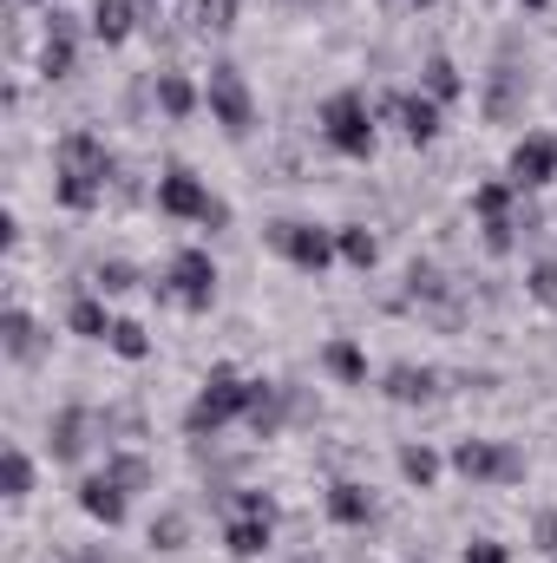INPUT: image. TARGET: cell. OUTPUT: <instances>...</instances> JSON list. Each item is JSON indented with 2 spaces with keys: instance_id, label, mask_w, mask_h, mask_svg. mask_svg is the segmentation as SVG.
Returning <instances> with one entry per match:
<instances>
[{
  "instance_id": "20",
  "label": "cell",
  "mask_w": 557,
  "mask_h": 563,
  "mask_svg": "<svg viewBox=\"0 0 557 563\" xmlns=\"http://www.w3.org/2000/svg\"><path fill=\"white\" fill-rule=\"evenodd\" d=\"M157 106H164L171 119H190V112H197V86H190L184 73H157Z\"/></svg>"
},
{
  "instance_id": "14",
  "label": "cell",
  "mask_w": 557,
  "mask_h": 563,
  "mask_svg": "<svg viewBox=\"0 0 557 563\" xmlns=\"http://www.w3.org/2000/svg\"><path fill=\"white\" fill-rule=\"evenodd\" d=\"M270 525H276V518H263V511H237V518L223 525L230 558H263V551H270Z\"/></svg>"
},
{
  "instance_id": "18",
  "label": "cell",
  "mask_w": 557,
  "mask_h": 563,
  "mask_svg": "<svg viewBox=\"0 0 557 563\" xmlns=\"http://www.w3.org/2000/svg\"><path fill=\"white\" fill-rule=\"evenodd\" d=\"M66 328H73V334H86V341H106V334H112V314H106V301H99V295H79V301L66 308Z\"/></svg>"
},
{
  "instance_id": "34",
  "label": "cell",
  "mask_w": 557,
  "mask_h": 563,
  "mask_svg": "<svg viewBox=\"0 0 557 563\" xmlns=\"http://www.w3.org/2000/svg\"><path fill=\"white\" fill-rule=\"evenodd\" d=\"M466 563H512V558H505V544L479 538V544H466Z\"/></svg>"
},
{
  "instance_id": "9",
  "label": "cell",
  "mask_w": 557,
  "mask_h": 563,
  "mask_svg": "<svg viewBox=\"0 0 557 563\" xmlns=\"http://www.w3.org/2000/svg\"><path fill=\"white\" fill-rule=\"evenodd\" d=\"M551 177H557V139L551 132H525V139L512 144V184L518 190H538Z\"/></svg>"
},
{
  "instance_id": "12",
  "label": "cell",
  "mask_w": 557,
  "mask_h": 563,
  "mask_svg": "<svg viewBox=\"0 0 557 563\" xmlns=\"http://www.w3.org/2000/svg\"><path fill=\"white\" fill-rule=\"evenodd\" d=\"M387 112H401L407 144H433L439 139V106H433L426 92H401V99H387Z\"/></svg>"
},
{
  "instance_id": "25",
  "label": "cell",
  "mask_w": 557,
  "mask_h": 563,
  "mask_svg": "<svg viewBox=\"0 0 557 563\" xmlns=\"http://www.w3.org/2000/svg\"><path fill=\"white\" fill-rule=\"evenodd\" d=\"M459 86H466V79H459V66H452L446 53H439V59H426V99H433V106L459 99Z\"/></svg>"
},
{
  "instance_id": "6",
  "label": "cell",
  "mask_w": 557,
  "mask_h": 563,
  "mask_svg": "<svg viewBox=\"0 0 557 563\" xmlns=\"http://www.w3.org/2000/svg\"><path fill=\"white\" fill-rule=\"evenodd\" d=\"M204 106H210V119H217L230 139H243V132L256 125V99H250V86H243V73H237V66H210Z\"/></svg>"
},
{
  "instance_id": "22",
  "label": "cell",
  "mask_w": 557,
  "mask_h": 563,
  "mask_svg": "<svg viewBox=\"0 0 557 563\" xmlns=\"http://www.w3.org/2000/svg\"><path fill=\"white\" fill-rule=\"evenodd\" d=\"M335 256H341V263H354V269H374V263H381V243H374L368 230H354V223H348V230H335Z\"/></svg>"
},
{
  "instance_id": "28",
  "label": "cell",
  "mask_w": 557,
  "mask_h": 563,
  "mask_svg": "<svg viewBox=\"0 0 557 563\" xmlns=\"http://www.w3.org/2000/svg\"><path fill=\"white\" fill-rule=\"evenodd\" d=\"M106 341H112V354H119V361H144V354H151V334H144L139 321H112V334H106Z\"/></svg>"
},
{
  "instance_id": "16",
  "label": "cell",
  "mask_w": 557,
  "mask_h": 563,
  "mask_svg": "<svg viewBox=\"0 0 557 563\" xmlns=\"http://www.w3.org/2000/svg\"><path fill=\"white\" fill-rule=\"evenodd\" d=\"M387 400H401V407H414V400H433V367H387V387H381Z\"/></svg>"
},
{
  "instance_id": "35",
  "label": "cell",
  "mask_w": 557,
  "mask_h": 563,
  "mask_svg": "<svg viewBox=\"0 0 557 563\" xmlns=\"http://www.w3.org/2000/svg\"><path fill=\"white\" fill-rule=\"evenodd\" d=\"M538 551H551V558H557V511L538 518Z\"/></svg>"
},
{
  "instance_id": "5",
  "label": "cell",
  "mask_w": 557,
  "mask_h": 563,
  "mask_svg": "<svg viewBox=\"0 0 557 563\" xmlns=\"http://www.w3.org/2000/svg\"><path fill=\"white\" fill-rule=\"evenodd\" d=\"M452 472L472 478V485H512V478H525V452L499 445V439H459L452 445Z\"/></svg>"
},
{
  "instance_id": "21",
  "label": "cell",
  "mask_w": 557,
  "mask_h": 563,
  "mask_svg": "<svg viewBox=\"0 0 557 563\" xmlns=\"http://www.w3.org/2000/svg\"><path fill=\"white\" fill-rule=\"evenodd\" d=\"M512 190H518V184H479V190H472V210L485 217V230L512 223Z\"/></svg>"
},
{
  "instance_id": "41",
  "label": "cell",
  "mask_w": 557,
  "mask_h": 563,
  "mask_svg": "<svg viewBox=\"0 0 557 563\" xmlns=\"http://www.w3.org/2000/svg\"><path fill=\"white\" fill-rule=\"evenodd\" d=\"M414 7H426V0H414Z\"/></svg>"
},
{
  "instance_id": "43",
  "label": "cell",
  "mask_w": 557,
  "mask_h": 563,
  "mask_svg": "<svg viewBox=\"0 0 557 563\" xmlns=\"http://www.w3.org/2000/svg\"><path fill=\"white\" fill-rule=\"evenodd\" d=\"M551 563H557V558H551Z\"/></svg>"
},
{
  "instance_id": "17",
  "label": "cell",
  "mask_w": 557,
  "mask_h": 563,
  "mask_svg": "<svg viewBox=\"0 0 557 563\" xmlns=\"http://www.w3.org/2000/svg\"><path fill=\"white\" fill-rule=\"evenodd\" d=\"M0 341H7L13 361H33V354H40V328H33V314H26V308H7V314H0Z\"/></svg>"
},
{
  "instance_id": "1",
  "label": "cell",
  "mask_w": 557,
  "mask_h": 563,
  "mask_svg": "<svg viewBox=\"0 0 557 563\" xmlns=\"http://www.w3.org/2000/svg\"><path fill=\"white\" fill-rule=\"evenodd\" d=\"M106 177H112V151L92 139V132H66L59 139V170H53V197L66 203V210H99V197H106Z\"/></svg>"
},
{
  "instance_id": "33",
  "label": "cell",
  "mask_w": 557,
  "mask_h": 563,
  "mask_svg": "<svg viewBox=\"0 0 557 563\" xmlns=\"http://www.w3.org/2000/svg\"><path fill=\"white\" fill-rule=\"evenodd\" d=\"M532 295H538L545 308H557V263H551V256H545V263L532 269Z\"/></svg>"
},
{
  "instance_id": "19",
  "label": "cell",
  "mask_w": 557,
  "mask_h": 563,
  "mask_svg": "<svg viewBox=\"0 0 557 563\" xmlns=\"http://www.w3.org/2000/svg\"><path fill=\"white\" fill-rule=\"evenodd\" d=\"M321 367H328L335 380H348V387L368 380V354H361L354 341H328V347H321Z\"/></svg>"
},
{
  "instance_id": "36",
  "label": "cell",
  "mask_w": 557,
  "mask_h": 563,
  "mask_svg": "<svg viewBox=\"0 0 557 563\" xmlns=\"http://www.w3.org/2000/svg\"><path fill=\"white\" fill-rule=\"evenodd\" d=\"M59 563H106L99 551H79V558H59Z\"/></svg>"
},
{
  "instance_id": "26",
  "label": "cell",
  "mask_w": 557,
  "mask_h": 563,
  "mask_svg": "<svg viewBox=\"0 0 557 563\" xmlns=\"http://www.w3.org/2000/svg\"><path fill=\"white\" fill-rule=\"evenodd\" d=\"M401 478L426 492V485L439 478V452H433V445H401Z\"/></svg>"
},
{
  "instance_id": "11",
  "label": "cell",
  "mask_w": 557,
  "mask_h": 563,
  "mask_svg": "<svg viewBox=\"0 0 557 563\" xmlns=\"http://www.w3.org/2000/svg\"><path fill=\"white\" fill-rule=\"evenodd\" d=\"M73 59H79V26H73L66 13H53L46 46H40V73H46V79H66V73H73Z\"/></svg>"
},
{
  "instance_id": "29",
  "label": "cell",
  "mask_w": 557,
  "mask_h": 563,
  "mask_svg": "<svg viewBox=\"0 0 557 563\" xmlns=\"http://www.w3.org/2000/svg\"><path fill=\"white\" fill-rule=\"evenodd\" d=\"M276 387H270V380H250V426H256V432H263V439H270V432H276Z\"/></svg>"
},
{
  "instance_id": "39",
  "label": "cell",
  "mask_w": 557,
  "mask_h": 563,
  "mask_svg": "<svg viewBox=\"0 0 557 563\" xmlns=\"http://www.w3.org/2000/svg\"><path fill=\"white\" fill-rule=\"evenodd\" d=\"M139 7H157V0H139Z\"/></svg>"
},
{
  "instance_id": "38",
  "label": "cell",
  "mask_w": 557,
  "mask_h": 563,
  "mask_svg": "<svg viewBox=\"0 0 557 563\" xmlns=\"http://www.w3.org/2000/svg\"><path fill=\"white\" fill-rule=\"evenodd\" d=\"M525 7H545V0H525Z\"/></svg>"
},
{
  "instance_id": "32",
  "label": "cell",
  "mask_w": 557,
  "mask_h": 563,
  "mask_svg": "<svg viewBox=\"0 0 557 563\" xmlns=\"http://www.w3.org/2000/svg\"><path fill=\"white\" fill-rule=\"evenodd\" d=\"M151 544H157V551H177V544H184V518H177V511H164V518L151 525Z\"/></svg>"
},
{
  "instance_id": "37",
  "label": "cell",
  "mask_w": 557,
  "mask_h": 563,
  "mask_svg": "<svg viewBox=\"0 0 557 563\" xmlns=\"http://www.w3.org/2000/svg\"><path fill=\"white\" fill-rule=\"evenodd\" d=\"M282 7H308V0H282Z\"/></svg>"
},
{
  "instance_id": "42",
  "label": "cell",
  "mask_w": 557,
  "mask_h": 563,
  "mask_svg": "<svg viewBox=\"0 0 557 563\" xmlns=\"http://www.w3.org/2000/svg\"><path fill=\"white\" fill-rule=\"evenodd\" d=\"M302 563H308V558H302Z\"/></svg>"
},
{
  "instance_id": "31",
  "label": "cell",
  "mask_w": 557,
  "mask_h": 563,
  "mask_svg": "<svg viewBox=\"0 0 557 563\" xmlns=\"http://www.w3.org/2000/svg\"><path fill=\"white\" fill-rule=\"evenodd\" d=\"M99 295H125V288H139V269L132 263H99Z\"/></svg>"
},
{
  "instance_id": "24",
  "label": "cell",
  "mask_w": 557,
  "mask_h": 563,
  "mask_svg": "<svg viewBox=\"0 0 557 563\" xmlns=\"http://www.w3.org/2000/svg\"><path fill=\"white\" fill-rule=\"evenodd\" d=\"M92 33H99L106 46H119V40L132 33V0H99V7H92Z\"/></svg>"
},
{
  "instance_id": "2",
  "label": "cell",
  "mask_w": 557,
  "mask_h": 563,
  "mask_svg": "<svg viewBox=\"0 0 557 563\" xmlns=\"http://www.w3.org/2000/svg\"><path fill=\"white\" fill-rule=\"evenodd\" d=\"M237 413H250V380H243L237 367H210V380H204V394L190 400L184 426L204 439V432H223Z\"/></svg>"
},
{
  "instance_id": "15",
  "label": "cell",
  "mask_w": 557,
  "mask_h": 563,
  "mask_svg": "<svg viewBox=\"0 0 557 563\" xmlns=\"http://www.w3.org/2000/svg\"><path fill=\"white\" fill-rule=\"evenodd\" d=\"M328 518L354 531V525H368V518H374V498H368L361 485H348V478H341V485H328Z\"/></svg>"
},
{
  "instance_id": "4",
  "label": "cell",
  "mask_w": 557,
  "mask_h": 563,
  "mask_svg": "<svg viewBox=\"0 0 557 563\" xmlns=\"http://www.w3.org/2000/svg\"><path fill=\"white\" fill-rule=\"evenodd\" d=\"M321 139L335 144L341 157H374V112L361 92H335L321 106Z\"/></svg>"
},
{
  "instance_id": "3",
  "label": "cell",
  "mask_w": 557,
  "mask_h": 563,
  "mask_svg": "<svg viewBox=\"0 0 557 563\" xmlns=\"http://www.w3.org/2000/svg\"><path fill=\"white\" fill-rule=\"evenodd\" d=\"M157 210H164V217H184V223H210V230L230 223V203H217L184 164H171V170L157 177Z\"/></svg>"
},
{
  "instance_id": "13",
  "label": "cell",
  "mask_w": 557,
  "mask_h": 563,
  "mask_svg": "<svg viewBox=\"0 0 557 563\" xmlns=\"http://www.w3.org/2000/svg\"><path fill=\"white\" fill-rule=\"evenodd\" d=\"M46 452L59 459V465H73L79 452H86V407H59L53 426H46Z\"/></svg>"
},
{
  "instance_id": "40",
  "label": "cell",
  "mask_w": 557,
  "mask_h": 563,
  "mask_svg": "<svg viewBox=\"0 0 557 563\" xmlns=\"http://www.w3.org/2000/svg\"><path fill=\"white\" fill-rule=\"evenodd\" d=\"M26 7H40V0H26Z\"/></svg>"
},
{
  "instance_id": "23",
  "label": "cell",
  "mask_w": 557,
  "mask_h": 563,
  "mask_svg": "<svg viewBox=\"0 0 557 563\" xmlns=\"http://www.w3.org/2000/svg\"><path fill=\"white\" fill-rule=\"evenodd\" d=\"M0 492H7L13 505H20V498L33 492V459H26L20 445H7V452H0Z\"/></svg>"
},
{
  "instance_id": "8",
  "label": "cell",
  "mask_w": 557,
  "mask_h": 563,
  "mask_svg": "<svg viewBox=\"0 0 557 563\" xmlns=\"http://www.w3.org/2000/svg\"><path fill=\"white\" fill-rule=\"evenodd\" d=\"M171 295H177L190 314H204V308L217 301V263H210L204 250H177V256H171Z\"/></svg>"
},
{
  "instance_id": "7",
  "label": "cell",
  "mask_w": 557,
  "mask_h": 563,
  "mask_svg": "<svg viewBox=\"0 0 557 563\" xmlns=\"http://www.w3.org/2000/svg\"><path fill=\"white\" fill-rule=\"evenodd\" d=\"M270 243H276V256H288L302 276H315V269H328V263H335V236H328V230H315V223H276V230H270Z\"/></svg>"
},
{
  "instance_id": "10",
  "label": "cell",
  "mask_w": 557,
  "mask_h": 563,
  "mask_svg": "<svg viewBox=\"0 0 557 563\" xmlns=\"http://www.w3.org/2000/svg\"><path fill=\"white\" fill-rule=\"evenodd\" d=\"M125 498H132V492H125V485H112L106 472L79 485V511H86L92 525H106V531H112V525H125Z\"/></svg>"
},
{
  "instance_id": "30",
  "label": "cell",
  "mask_w": 557,
  "mask_h": 563,
  "mask_svg": "<svg viewBox=\"0 0 557 563\" xmlns=\"http://www.w3.org/2000/svg\"><path fill=\"white\" fill-rule=\"evenodd\" d=\"M197 26H204V33L237 26V0H197Z\"/></svg>"
},
{
  "instance_id": "27",
  "label": "cell",
  "mask_w": 557,
  "mask_h": 563,
  "mask_svg": "<svg viewBox=\"0 0 557 563\" xmlns=\"http://www.w3.org/2000/svg\"><path fill=\"white\" fill-rule=\"evenodd\" d=\"M106 478L125 485V492H144V485H151V465H144L139 452H112V459H106Z\"/></svg>"
}]
</instances>
